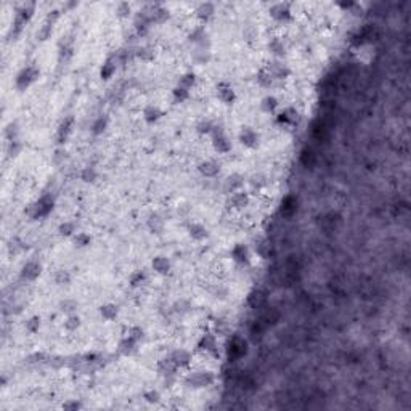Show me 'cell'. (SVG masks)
<instances>
[{"label":"cell","mask_w":411,"mask_h":411,"mask_svg":"<svg viewBox=\"0 0 411 411\" xmlns=\"http://www.w3.org/2000/svg\"><path fill=\"white\" fill-rule=\"evenodd\" d=\"M185 386L190 389H206L211 387L215 382V374L209 370H199L193 371L185 378Z\"/></svg>","instance_id":"1"},{"label":"cell","mask_w":411,"mask_h":411,"mask_svg":"<svg viewBox=\"0 0 411 411\" xmlns=\"http://www.w3.org/2000/svg\"><path fill=\"white\" fill-rule=\"evenodd\" d=\"M40 78V69L36 65H29L24 66L21 71L18 73L16 79H15V85L19 92H24V90L29 88L32 83H36Z\"/></svg>","instance_id":"2"},{"label":"cell","mask_w":411,"mask_h":411,"mask_svg":"<svg viewBox=\"0 0 411 411\" xmlns=\"http://www.w3.org/2000/svg\"><path fill=\"white\" fill-rule=\"evenodd\" d=\"M34 11H36V5L34 3H24L19 6L16 10L15 19H13V36H19L21 31L24 29V26L31 21Z\"/></svg>","instance_id":"3"},{"label":"cell","mask_w":411,"mask_h":411,"mask_svg":"<svg viewBox=\"0 0 411 411\" xmlns=\"http://www.w3.org/2000/svg\"><path fill=\"white\" fill-rule=\"evenodd\" d=\"M212 146L214 150L219 153V155H228L230 151H232L233 145H232V140L228 138V135L225 134V130L222 125H217L215 124V129L212 132Z\"/></svg>","instance_id":"4"},{"label":"cell","mask_w":411,"mask_h":411,"mask_svg":"<svg viewBox=\"0 0 411 411\" xmlns=\"http://www.w3.org/2000/svg\"><path fill=\"white\" fill-rule=\"evenodd\" d=\"M53 207H55V198L52 194H44V196L32 206V212H31L32 220H39V219L47 217V215L53 211Z\"/></svg>","instance_id":"5"},{"label":"cell","mask_w":411,"mask_h":411,"mask_svg":"<svg viewBox=\"0 0 411 411\" xmlns=\"http://www.w3.org/2000/svg\"><path fill=\"white\" fill-rule=\"evenodd\" d=\"M198 350L199 352H206L214 358L220 357V350H219V339L214 332H206L201 336V339L198 340Z\"/></svg>","instance_id":"6"},{"label":"cell","mask_w":411,"mask_h":411,"mask_svg":"<svg viewBox=\"0 0 411 411\" xmlns=\"http://www.w3.org/2000/svg\"><path fill=\"white\" fill-rule=\"evenodd\" d=\"M238 142L241 146H245L246 150H255L260 145V135L257 132L249 127V125H243L240 134H238Z\"/></svg>","instance_id":"7"},{"label":"cell","mask_w":411,"mask_h":411,"mask_svg":"<svg viewBox=\"0 0 411 411\" xmlns=\"http://www.w3.org/2000/svg\"><path fill=\"white\" fill-rule=\"evenodd\" d=\"M270 16L273 18L276 23H289L292 19V8L291 3L288 2H278L270 6Z\"/></svg>","instance_id":"8"},{"label":"cell","mask_w":411,"mask_h":411,"mask_svg":"<svg viewBox=\"0 0 411 411\" xmlns=\"http://www.w3.org/2000/svg\"><path fill=\"white\" fill-rule=\"evenodd\" d=\"M217 98L225 104V106H233V104L236 103V90L235 87L232 85L230 82H225V81H222L217 83Z\"/></svg>","instance_id":"9"},{"label":"cell","mask_w":411,"mask_h":411,"mask_svg":"<svg viewBox=\"0 0 411 411\" xmlns=\"http://www.w3.org/2000/svg\"><path fill=\"white\" fill-rule=\"evenodd\" d=\"M188 42L194 45V48H211V39L204 26H196L188 34Z\"/></svg>","instance_id":"10"},{"label":"cell","mask_w":411,"mask_h":411,"mask_svg":"<svg viewBox=\"0 0 411 411\" xmlns=\"http://www.w3.org/2000/svg\"><path fill=\"white\" fill-rule=\"evenodd\" d=\"M156 368H158L159 376H161V378L165 381V384H167L169 381H173V379H175V378H177V371L180 370V368H178L175 363H173V361H172L169 357L159 360L158 365H156Z\"/></svg>","instance_id":"11"},{"label":"cell","mask_w":411,"mask_h":411,"mask_svg":"<svg viewBox=\"0 0 411 411\" xmlns=\"http://www.w3.org/2000/svg\"><path fill=\"white\" fill-rule=\"evenodd\" d=\"M265 69L270 73V76L273 78L275 81H283V79H288L291 76V69L286 63H283L280 60H273L265 65Z\"/></svg>","instance_id":"12"},{"label":"cell","mask_w":411,"mask_h":411,"mask_svg":"<svg viewBox=\"0 0 411 411\" xmlns=\"http://www.w3.org/2000/svg\"><path fill=\"white\" fill-rule=\"evenodd\" d=\"M74 125H76V117L74 116H68L60 122L58 130H57V142L60 145H65L68 142L69 135H71L73 130H74Z\"/></svg>","instance_id":"13"},{"label":"cell","mask_w":411,"mask_h":411,"mask_svg":"<svg viewBox=\"0 0 411 411\" xmlns=\"http://www.w3.org/2000/svg\"><path fill=\"white\" fill-rule=\"evenodd\" d=\"M42 273V263L37 260H29L26 262L23 268H21L19 278L24 281H36Z\"/></svg>","instance_id":"14"},{"label":"cell","mask_w":411,"mask_h":411,"mask_svg":"<svg viewBox=\"0 0 411 411\" xmlns=\"http://www.w3.org/2000/svg\"><path fill=\"white\" fill-rule=\"evenodd\" d=\"M228 204L235 211H245V209L250 204V196L249 193H246L245 190H240V191H235L230 194V199H228Z\"/></svg>","instance_id":"15"},{"label":"cell","mask_w":411,"mask_h":411,"mask_svg":"<svg viewBox=\"0 0 411 411\" xmlns=\"http://www.w3.org/2000/svg\"><path fill=\"white\" fill-rule=\"evenodd\" d=\"M142 116H143V121H145L146 124L153 125V124H156V122H159V121L163 119L164 111H163L161 108H159L158 104H155V103H148V104H146V106L143 108Z\"/></svg>","instance_id":"16"},{"label":"cell","mask_w":411,"mask_h":411,"mask_svg":"<svg viewBox=\"0 0 411 411\" xmlns=\"http://www.w3.org/2000/svg\"><path fill=\"white\" fill-rule=\"evenodd\" d=\"M230 255L232 259L238 263V265H247L250 262V254H249V247L243 243H236V245L230 250Z\"/></svg>","instance_id":"17"},{"label":"cell","mask_w":411,"mask_h":411,"mask_svg":"<svg viewBox=\"0 0 411 411\" xmlns=\"http://www.w3.org/2000/svg\"><path fill=\"white\" fill-rule=\"evenodd\" d=\"M169 358L180 368V370H182V368H188L191 365L193 355H191L190 350H186V349H175V350H172L169 353Z\"/></svg>","instance_id":"18"},{"label":"cell","mask_w":411,"mask_h":411,"mask_svg":"<svg viewBox=\"0 0 411 411\" xmlns=\"http://www.w3.org/2000/svg\"><path fill=\"white\" fill-rule=\"evenodd\" d=\"M245 185H246V178L243 177L241 173H238V172H235V173H232V175H228L225 178V182H224L225 191L230 193V194L235 193V191L243 190V188H245Z\"/></svg>","instance_id":"19"},{"label":"cell","mask_w":411,"mask_h":411,"mask_svg":"<svg viewBox=\"0 0 411 411\" xmlns=\"http://www.w3.org/2000/svg\"><path fill=\"white\" fill-rule=\"evenodd\" d=\"M151 270L155 271V273H158V275L165 276V275L170 273L172 262L167 259L165 255H156L155 259L151 260Z\"/></svg>","instance_id":"20"},{"label":"cell","mask_w":411,"mask_h":411,"mask_svg":"<svg viewBox=\"0 0 411 411\" xmlns=\"http://www.w3.org/2000/svg\"><path fill=\"white\" fill-rule=\"evenodd\" d=\"M198 172L206 178H215L220 173V164L212 161V159H206V161L199 163Z\"/></svg>","instance_id":"21"},{"label":"cell","mask_w":411,"mask_h":411,"mask_svg":"<svg viewBox=\"0 0 411 411\" xmlns=\"http://www.w3.org/2000/svg\"><path fill=\"white\" fill-rule=\"evenodd\" d=\"M196 18L201 21V23H207L209 19H212V16L215 15V5L212 2H201L196 5Z\"/></svg>","instance_id":"22"},{"label":"cell","mask_w":411,"mask_h":411,"mask_svg":"<svg viewBox=\"0 0 411 411\" xmlns=\"http://www.w3.org/2000/svg\"><path fill=\"white\" fill-rule=\"evenodd\" d=\"M117 352H119L122 357H134L138 352V342H135L134 339H130L127 336H124L119 340V344H117Z\"/></svg>","instance_id":"23"},{"label":"cell","mask_w":411,"mask_h":411,"mask_svg":"<svg viewBox=\"0 0 411 411\" xmlns=\"http://www.w3.org/2000/svg\"><path fill=\"white\" fill-rule=\"evenodd\" d=\"M188 236L194 241H206L209 238V230L199 222H193V224L188 225Z\"/></svg>","instance_id":"24"},{"label":"cell","mask_w":411,"mask_h":411,"mask_svg":"<svg viewBox=\"0 0 411 411\" xmlns=\"http://www.w3.org/2000/svg\"><path fill=\"white\" fill-rule=\"evenodd\" d=\"M117 66H119V65H117L114 55H111V57H108L106 60H104L103 66L100 69L101 81H109L111 78H113V76L116 74V71H117Z\"/></svg>","instance_id":"25"},{"label":"cell","mask_w":411,"mask_h":411,"mask_svg":"<svg viewBox=\"0 0 411 411\" xmlns=\"http://www.w3.org/2000/svg\"><path fill=\"white\" fill-rule=\"evenodd\" d=\"M98 313H100V317L104 320V322H114V320L119 317V307H117V305L113 304V302H108V304L100 305Z\"/></svg>","instance_id":"26"},{"label":"cell","mask_w":411,"mask_h":411,"mask_svg":"<svg viewBox=\"0 0 411 411\" xmlns=\"http://www.w3.org/2000/svg\"><path fill=\"white\" fill-rule=\"evenodd\" d=\"M146 225H148V230L153 233V235H161L165 228V220L163 215L159 214H151L148 217V222H146Z\"/></svg>","instance_id":"27"},{"label":"cell","mask_w":411,"mask_h":411,"mask_svg":"<svg viewBox=\"0 0 411 411\" xmlns=\"http://www.w3.org/2000/svg\"><path fill=\"white\" fill-rule=\"evenodd\" d=\"M108 127H109V117L106 114H101L92 122V125H90V132H92V135L100 137L108 130Z\"/></svg>","instance_id":"28"},{"label":"cell","mask_w":411,"mask_h":411,"mask_svg":"<svg viewBox=\"0 0 411 411\" xmlns=\"http://www.w3.org/2000/svg\"><path fill=\"white\" fill-rule=\"evenodd\" d=\"M71 241H73V246L74 247H78V249H85V247H88L90 245H92V241H93V238H92V235H88V233H85V232H78L76 233L73 238H71Z\"/></svg>","instance_id":"29"},{"label":"cell","mask_w":411,"mask_h":411,"mask_svg":"<svg viewBox=\"0 0 411 411\" xmlns=\"http://www.w3.org/2000/svg\"><path fill=\"white\" fill-rule=\"evenodd\" d=\"M146 281H148V275H146L145 270H135V271H132L129 276V286L134 289L142 288Z\"/></svg>","instance_id":"30"},{"label":"cell","mask_w":411,"mask_h":411,"mask_svg":"<svg viewBox=\"0 0 411 411\" xmlns=\"http://www.w3.org/2000/svg\"><path fill=\"white\" fill-rule=\"evenodd\" d=\"M278 106H280V101H278L275 95H267L260 100V109L267 114H273Z\"/></svg>","instance_id":"31"},{"label":"cell","mask_w":411,"mask_h":411,"mask_svg":"<svg viewBox=\"0 0 411 411\" xmlns=\"http://www.w3.org/2000/svg\"><path fill=\"white\" fill-rule=\"evenodd\" d=\"M255 82L259 83V85H260L262 88H270V87L275 83V79L271 78L270 73L265 69V66H263V68L259 69V71H257V74H255Z\"/></svg>","instance_id":"32"},{"label":"cell","mask_w":411,"mask_h":411,"mask_svg":"<svg viewBox=\"0 0 411 411\" xmlns=\"http://www.w3.org/2000/svg\"><path fill=\"white\" fill-rule=\"evenodd\" d=\"M135 57L138 60L145 61V63H151V61H155V58H156V50L153 47H150V45L138 47L137 52H135Z\"/></svg>","instance_id":"33"},{"label":"cell","mask_w":411,"mask_h":411,"mask_svg":"<svg viewBox=\"0 0 411 411\" xmlns=\"http://www.w3.org/2000/svg\"><path fill=\"white\" fill-rule=\"evenodd\" d=\"M278 122H283L288 125H296L299 122V113L294 108L284 109L281 114H278Z\"/></svg>","instance_id":"34"},{"label":"cell","mask_w":411,"mask_h":411,"mask_svg":"<svg viewBox=\"0 0 411 411\" xmlns=\"http://www.w3.org/2000/svg\"><path fill=\"white\" fill-rule=\"evenodd\" d=\"M268 50H270V53L273 55L276 60H280V58L284 57V55H286V45L283 44L281 39H273V40H270Z\"/></svg>","instance_id":"35"},{"label":"cell","mask_w":411,"mask_h":411,"mask_svg":"<svg viewBox=\"0 0 411 411\" xmlns=\"http://www.w3.org/2000/svg\"><path fill=\"white\" fill-rule=\"evenodd\" d=\"M196 82H198L196 74H194L193 71H188V73H183L182 76H180L178 81H177V85L183 87L186 90H191L194 85H196Z\"/></svg>","instance_id":"36"},{"label":"cell","mask_w":411,"mask_h":411,"mask_svg":"<svg viewBox=\"0 0 411 411\" xmlns=\"http://www.w3.org/2000/svg\"><path fill=\"white\" fill-rule=\"evenodd\" d=\"M76 233H78V227H76V224L71 220L61 222L58 225V235L61 238H73Z\"/></svg>","instance_id":"37"},{"label":"cell","mask_w":411,"mask_h":411,"mask_svg":"<svg viewBox=\"0 0 411 411\" xmlns=\"http://www.w3.org/2000/svg\"><path fill=\"white\" fill-rule=\"evenodd\" d=\"M79 178L83 183H95L98 180V172H96L95 167L92 165H85L83 169L79 172Z\"/></svg>","instance_id":"38"},{"label":"cell","mask_w":411,"mask_h":411,"mask_svg":"<svg viewBox=\"0 0 411 411\" xmlns=\"http://www.w3.org/2000/svg\"><path fill=\"white\" fill-rule=\"evenodd\" d=\"M193 61L199 66L207 65V63L211 61V48H194Z\"/></svg>","instance_id":"39"},{"label":"cell","mask_w":411,"mask_h":411,"mask_svg":"<svg viewBox=\"0 0 411 411\" xmlns=\"http://www.w3.org/2000/svg\"><path fill=\"white\" fill-rule=\"evenodd\" d=\"M188 100H190V90H186L183 87H178V85H175L172 88V101L175 104H182Z\"/></svg>","instance_id":"40"},{"label":"cell","mask_w":411,"mask_h":411,"mask_svg":"<svg viewBox=\"0 0 411 411\" xmlns=\"http://www.w3.org/2000/svg\"><path fill=\"white\" fill-rule=\"evenodd\" d=\"M82 325V320L78 313H71V315H68V318L65 320V329L69 331V332H74L81 328Z\"/></svg>","instance_id":"41"},{"label":"cell","mask_w":411,"mask_h":411,"mask_svg":"<svg viewBox=\"0 0 411 411\" xmlns=\"http://www.w3.org/2000/svg\"><path fill=\"white\" fill-rule=\"evenodd\" d=\"M71 280H73V276L68 270H58V271H55V275H53V281L57 286H68V284L71 283Z\"/></svg>","instance_id":"42"},{"label":"cell","mask_w":411,"mask_h":411,"mask_svg":"<svg viewBox=\"0 0 411 411\" xmlns=\"http://www.w3.org/2000/svg\"><path fill=\"white\" fill-rule=\"evenodd\" d=\"M40 326H42V318H40L39 315H34V317H31V318H27L26 323H24V328H26V331L29 332V334H36V332H39Z\"/></svg>","instance_id":"43"},{"label":"cell","mask_w":411,"mask_h":411,"mask_svg":"<svg viewBox=\"0 0 411 411\" xmlns=\"http://www.w3.org/2000/svg\"><path fill=\"white\" fill-rule=\"evenodd\" d=\"M3 135H5V138H6V142H15V140H18V135H19L18 122H10L8 125H6L5 130H3Z\"/></svg>","instance_id":"44"},{"label":"cell","mask_w":411,"mask_h":411,"mask_svg":"<svg viewBox=\"0 0 411 411\" xmlns=\"http://www.w3.org/2000/svg\"><path fill=\"white\" fill-rule=\"evenodd\" d=\"M215 129V124L209 119H203L199 121L198 125H196V132L199 135H212V132Z\"/></svg>","instance_id":"45"},{"label":"cell","mask_w":411,"mask_h":411,"mask_svg":"<svg viewBox=\"0 0 411 411\" xmlns=\"http://www.w3.org/2000/svg\"><path fill=\"white\" fill-rule=\"evenodd\" d=\"M143 400L150 405H156V403L161 402V392L156 391V389H148V391L143 392Z\"/></svg>","instance_id":"46"},{"label":"cell","mask_w":411,"mask_h":411,"mask_svg":"<svg viewBox=\"0 0 411 411\" xmlns=\"http://www.w3.org/2000/svg\"><path fill=\"white\" fill-rule=\"evenodd\" d=\"M125 336L130 337V339H134L135 342H140V340L145 337V331H143L142 326H130Z\"/></svg>","instance_id":"47"},{"label":"cell","mask_w":411,"mask_h":411,"mask_svg":"<svg viewBox=\"0 0 411 411\" xmlns=\"http://www.w3.org/2000/svg\"><path fill=\"white\" fill-rule=\"evenodd\" d=\"M267 178L263 177V175H252L249 178V185L252 186V190H262V188H265L267 186Z\"/></svg>","instance_id":"48"},{"label":"cell","mask_w":411,"mask_h":411,"mask_svg":"<svg viewBox=\"0 0 411 411\" xmlns=\"http://www.w3.org/2000/svg\"><path fill=\"white\" fill-rule=\"evenodd\" d=\"M61 408L65 411H79V410L83 408V403L78 399H71V400H66L65 403H63Z\"/></svg>","instance_id":"49"},{"label":"cell","mask_w":411,"mask_h":411,"mask_svg":"<svg viewBox=\"0 0 411 411\" xmlns=\"http://www.w3.org/2000/svg\"><path fill=\"white\" fill-rule=\"evenodd\" d=\"M130 13H132V6H130V3H127V2H121V3L116 5V15L119 16V18H127V16H130Z\"/></svg>","instance_id":"50"},{"label":"cell","mask_w":411,"mask_h":411,"mask_svg":"<svg viewBox=\"0 0 411 411\" xmlns=\"http://www.w3.org/2000/svg\"><path fill=\"white\" fill-rule=\"evenodd\" d=\"M255 250H257V254L262 257V259H268L271 247H270V245H268L267 241H262V243H259V245H257Z\"/></svg>","instance_id":"51"},{"label":"cell","mask_w":411,"mask_h":411,"mask_svg":"<svg viewBox=\"0 0 411 411\" xmlns=\"http://www.w3.org/2000/svg\"><path fill=\"white\" fill-rule=\"evenodd\" d=\"M21 150H23V145H21V142L19 140H15V142H8V156H11V158H16L19 153H21Z\"/></svg>","instance_id":"52"},{"label":"cell","mask_w":411,"mask_h":411,"mask_svg":"<svg viewBox=\"0 0 411 411\" xmlns=\"http://www.w3.org/2000/svg\"><path fill=\"white\" fill-rule=\"evenodd\" d=\"M60 307L63 312H66L68 315H71V313H76V310H78V304L74 301H65V302H61Z\"/></svg>","instance_id":"53"},{"label":"cell","mask_w":411,"mask_h":411,"mask_svg":"<svg viewBox=\"0 0 411 411\" xmlns=\"http://www.w3.org/2000/svg\"><path fill=\"white\" fill-rule=\"evenodd\" d=\"M190 309H191V305H190V302H186V301H180V302H177L175 305H173V312H177V313H186Z\"/></svg>","instance_id":"54"}]
</instances>
